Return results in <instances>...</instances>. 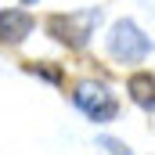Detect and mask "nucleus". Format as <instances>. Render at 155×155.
<instances>
[{
  "mask_svg": "<svg viewBox=\"0 0 155 155\" xmlns=\"http://www.w3.org/2000/svg\"><path fill=\"white\" fill-rule=\"evenodd\" d=\"M108 51H112L116 61L137 65V61H144V58L152 54V40L137 29V22L119 18L116 25H112V33H108Z\"/></svg>",
  "mask_w": 155,
  "mask_h": 155,
  "instance_id": "2",
  "label": "nucleus"
},
{
  "mask_svg": "<svg viewBox=\"0 0 155 155\" xmlns=\"http://www.w3.org/2000/svg\"><path fill=\"white\" fill-rule=\"evenodd\" d=\"M126 90H130V97H134L137 108L155 112V76L152 72H134V76L126 79Z\"/></svg>",
  "mask_w": 155,
  "mask_h": 155,
  "instance_id": "5",
  "label": "nucleus"
},
{
  "mask_svg": "<svg viewBox=\"0 0 155 155\" xmlns=\"http://www.w3.org/2000/svg\"><path fill=\"white\" fill-rule=\"evenodd\" d=\"M25 4H36V0H25Z\"/></svg>",
  "mask_w": 155,
  "mask_h": 155,
  "instance_id": "8",
  "label": "nucleus"
},
{
  "mask_svg": "<svg viewBox=\"0 0 155 155\" xmlns=\"http://www.w3.org/2000/svg\"><path fill=\"white\" fill-rule=\"evenodd\" d=\"M101 22V7H87V11H69V15H51L47 18V33L65 43V47H87V40L94 33V25Z\"/></svg>",
  "mask_w": 155,
  "mask_h": 155,
  "instance_id": "1",
  "label": "nucleus"
},
{
  "mask_svg": "<svg viewBox=\"0 0 155 155\" xmlns=\"http://www.w3.org/2000/svg\"><path fill=\"white\" fill-rule=\"evenodd\" d=\"M29 72H40V76H47V79H54V83H58V79H61V72H58V69H43V65H29Z\"/></svg>",
  "mask_w": 155,
  "mask_h": 155,
  "instance_id": "7",
  "label": "nucleus"
},
{
  "mask_svg": "<svg viewBox=\"0 0 155 155\" xmlns=\"http://www.w3.org/2000/svg\"><path fill=\"white\" fill-rule=\"evenodd\" d=\"M72 101H76L79 112L87 119H94V123H112L119 116V101L105 83H79L72 90Z\"/></svg>",
  "mask_w": 155,
  "mask_h": 155,
  "instance_id": "3",
  "label": "nucleus"
},
{
  "mask_svg": "<svg viewBox=\"0 0 155 155\" xmlns=\"http://www.w3.org/2000/svg\"><path fill=\"white\" fill-rule=\"evenodd\" d=\"M101 144H105V148H108L112 155H134L130 148H126V144H123V141H116V137H101Z\"/></svg>",
  "mask_w": 155,
  "mask_h": 155,
  "instance_id": "6",
  "label": "nucleus"
},
{
  "mask_svg": "<svg viewBox=\"0 0 155 155\" xmlns=\"http://www.w3.org/2000/svg\"><path fill=\"white\" fill-rule=\"evenodd\" d=\"M33 25H36V18L25 7H4L0 11V43H22L33 33Z\"/></svg>",
  "mask_w": 155,
  "mask_h": 155,
  "instance_id": "4",
  "label": "nucleus"
}]
</instances>
